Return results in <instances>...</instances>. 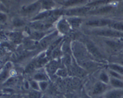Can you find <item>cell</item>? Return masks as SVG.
Instances as JSON below:
<instances>
[{
  "mask_svg": "<svg viewBox=\"0 0 123 98\" xmlns=\"http://www.w3.org/2000/svg\"><path fill=\"white\" fill-rule=\"evenodd\" d=\"M39 84V87H40V91H44L46 90V88H48V81H40V82H38Z\"/></svg>",
  "mask_w": 123,
  "mask_h": 98,
  "instance_id": "484cf974",
  "label": "cell"
},
{
  "mask_svg": "<svg viewBox=\"0 0 123 98\" xmlns=\"http://www.w3.org/2000/svg\"><path fill=\"white\" fill-rule=\"evenodd\" d=\"M87 0H67L64 1L63 4L66 6H72L85 2Z\"/></svg>",
  "mask_w": 123,
  "mask_h": 98,
  "instance_id": "9a60e30c",
  "label": "cell"
},
{
  "mask_svg": "<svg viewBox=\"0 0 123 98\" xmlns=\"http://www.w3.org/2000/svg\"><path fill=\"white\" fill-rule=\"evenodd\" d=\"M112 8V7L111 6H106V7H101V8H98L96 10L92 11H91L92 13H94V14H102V13H106L109 12L111 11Z\"/></svg>",
  "mask_w": 123,
  "mask_h": 98,
  "instance_id": "2e32d148",
  "label": "cell"
},
{
  "mask_svg": "<svg viewBox=\"0 0 123 98\" xmlns=\"http://www.w3.org/2000/svg\"><path fill=\"white\" fill-rule=\"evenodd\" d=\"M30 87L32 88V89L36 90H40V87H39V84H38V81H36V80H33L30 81Z\"/></svg>",
  "mask_w": 123,
  "mask_h": 98,
  "instance_id": "d4e9b609",
  "label": "cell"
},
{
  "mask_svg": "<svg viewBox=\"0 0 123 98\" xmlns=\"http://www.w3.org/2000/svg\"><path fill=\"white\" fill-rule=\"evenodd\" d=\"M86 47H87L88 50L89 52L93 56H94L96 58H102L103 56H102V53H100V51L98 50V49H97V47L94 45V44H92V43H88L86 44Z\"/></svg>",
  "mask_w": 123,
  "mask_h": 98,
  "instance_id": "ba28073f",
  "label": "cell"
},
{
  "mask_svg": "<svg viewBox=\"0 0 123 98\" xmlns=\"http://www.w3.org/2000/svg\"><path fill=\"white\" fill-rule=\"evenodd\" d=\"M58 28L61 32L63 33H66L69 31L70 26L68 22L66 20L62 19L58 24Z\"/></svg>",
  "mask_w": 123,
  "mask_h": 98,
  "instance_id": "8fae6325",
  "label": "cell"
},
{
  "mask_svg": "<svg viewBox=\"0 0 123 98\" xmlns=\"http://www.w3.org/2000/svg\"><path fill=\"white\" fill-rule=\"evenodd\" d=\"M34 80L38 81V82H40V81H48V77H47L46 75L44 74H43V73L38 72L35 74L34 76Z\"/></svg>",
  "mask_w": 123,
  "mask_h": 98,
  "instance_id": "e0dca14e",
  "label": "cell"
},
{
  "mask_svg": "<svg viewBox=\"0 0 123 98\" xmlns=\"http://www.w3.org/2000/svg\"><path fill=\"white\" fill-rule=\"evenodd\" d=\"M41 4H42V2L40 1H38L35 3L30 5L26 6V7L23 8L22 13L26 14H31L37 11L40 7Z\"/></svg>",
  "mask_w": 123,
  "mask_h": 98,
  "instance_id": "52a82bcc",
  "label": "cell"
},
{
  "mask_svg": "<svg viewBox=\"0 0 123 98\" xmlns=\"http://www.w3.org/2000/svg\"><path fill=\"white\" fill-rule=\"evenodd\" d=\"M42 7L44 9L49 10L54 6V2L52 0H42Z\"/></svg>",
  "mask_w": 123,
  "mask_h": 98,
  "instance_id": "ac0fdd59",
  "label": "cell"
},
{
  "mask_svg": "<svg viewBox=\"0 0 123 98\" xmlns=\"http://www.w3.org/2000/svg\"><path fill=\"white\" fill-rule=\"evenodd\" d=\"M56 73L58 76H62V77H66L67 75V71L65 69H58Z\"/></svg>",
  "mask_w": 123,
  "mask_h": 98,
  "instance_id": "4316f807",
  "label": "cell"
},
{
  "mask_svg": "<svg viewBox=\"0 0 123 98\" xmlns=\"http://www.w3.org/2000/svg\"><path fill=\"white\" fill-rule=\"evenodd\" d=\"M55 13H56V12L55 11H50L48 10L47 11L43 12V13H40L33 20H42V19H48V18L50 17L52 15H54Z\"/></svg>",
  "mask_w": 123,
  "mask_h": 98,
  "instance_id": "7c38bea8",
  "label": "cell"
},
{
  "mask_svg": "<svg viewBox=\"0 0 123 98\" xmlns=\"http://www.w3.org/2000/svg\"><path fill=\"white\" fill-rule=\"evenodd\" d=\"M109 26L114 29L118 31H123V22H112Z\"/></svg>",
  "mask_w": 123,
  "mask_h": 98,
  "instance_id": "7402d4cb",
  "label": "cell"
},
{
  "mask_svg": "<svg viewBox=\"0 0 123 98\" xmlns=\"http://www.w3.org/2000/svg\"><path fill=\"white\" fill-rule=\"evenodd\" d=\"M82 20L78 18H72L68 20V22L70 23L71 25L74 27H78L81 23Z\"/></svg>",
  "mask_w": 123,
  "mask_h": 98,
  "instance_id": "cb8c5ba5",
  "label": "cell"
},
{
  "mask_svg": "<svg viewBox=\"0 0 123 98\" xmlns=\"http://www.w3.org/2000/svg\"><path fill=\"white\" fill-rule=\"evenodd\" d=\"M24 24V22L21 20L20 19H15V20L13 21V25L16 26H20L22 25H23Z\"/></svg>",
  "mask_w": 123,
  "mask_h": 98,
  "instance_id": "f546056e",
  "label": "cell"
},
{
  "mask_svg": "<svg viewBox=\"0 0 123 98\" xmlns=\"http://www.w3.org/2000/svg\"><path fill=\"white\" fill-rule=\"evenodd\" d=\"M108 90V84L99 81L96 82L93 85L91 90V93L93 96H99L104 94Z\"/></svg>",
  "mask_w": 123,
  "mask_h": 98,
  "instance_id": "3957f363",
  "label": "cell"
},
{
  "mask_svg": "<svg viewBox=\"0 0 123 98\" xmlns=\"http://www.w3.org/2000/svg\"><path fill=\"white\" fill-rule=\"evenodd\" d=\"M106 43L108 44V46L112 48V49H118L120 47L123 45V44L121 43H119L118 41H112V40H107L106 41Z\"/></svg>",
  "mask_w": 123,
  "mask_h": 98,
  "instance_id": "d6986e66",
  "label": "cell"
},
{
  "mask_svg": "<svg viewBox=\"0 0 123 98\" xmlns=\"http://www.w3.org/2000/svg\"><path fill=\"white\" fill-rule=\"evenodd\" d=\"M1 68H1V66H0V71H1Z\"/></svg>",
  "mask_w": 123,
  "mask_h": 98,
  "instance_id": "8d00e7d4",
  "label": "cell"
},
{
  "mask_svg": "<svg viewBox=\"0 0 123 98\" xmlns=\"http://www.w3.org/2000/svg\"><path fill=\"white\" fill-rule=\"evenodd\" d=\"M56 35V32H54V33H52V34L49 35L47 36L46 37L43 38L40 43L41 46H42V47H44V48L48 46V45L50 44V41L52 40L53 38H54Z\"/></svg>",
  "mask_w": 123,
  "mask_h": 98,
  "instance_id": "4fadbf2b",
  "label": "cell"
},
{
  "mask_svg": "<svg viewBox=\"0 0 123 98\" xmlns=\"http://www.w3.org/2000/svg\"><path fill=\"white\" fill-rule=\"evenodd\" d=\"M109 68H110L111 70L114 71L120 74V75H123V66H121L118 65L112 64L109 65Z\"/></svg>",
  "mask_w": 123,
  "mask_h": 98,
  "instance_id": "44dd1931",
  "label": "cell"
},
{
  "mask_svg": "<svg viewBox=\"0 0 123 98\" xmlns=\"http://www.w3.org/2000/svg\"><path fill=\"white\" fill-rule=\"evenodd\" d=\"M109 83L114 88H118V89L123 88V81L121 79L111 77Z\"/></svg>",
  "mask_w": 123,
  "mask_h": 98,
  "instance_id": "30bf717a",
  "label": "cell"
},
{
  "mask_svg": "<svg viewBox=\"0 0 123 98\" xmlns=\"http://www.w3.org/2000/svg\"><path fill=\"white\" fill-rule=\"evenodd\" d=\"M90 10L89 7H80V8H73L72 10H70L66 11V14L67 15H76V14H83Z\"/></svg>",
  "mask_w": 123,
  "mask_h": 98,
  "instance_id": "9c48e42d",
  "label": "cell"
},
{
  "mask_svg": "<svg viewBox=\"0 0 123 98\" xmlns=\"http://www.w3.org/2000/svg\"><path fill=\"white\" fill-rule=\"evenodd\" d=\"M29 98H42V92L40 90H36L32 89L29 92Z\"/></svg>",
  "mask_w": 123,
  "mask_h": 98,
  "instance_id": "ffe728a7",
  "label": "cell"
},
{
  "mask_svg": "<svg viewBox=\"0 0 123 98\" xmlns=\"http://www.w3.org/2000/svg\"><path fill=\"white\" fill-rule=\"evenodd\" d=\"M111 22H112L110 20H107V19H96V20H92L87 22L86 25L93 27H101V26L110 25Z\"/></svg>",
  "mask_w": 123,
  "mask_h": 98,
  "instance_id": "8992f818",
  "label": "cell"
},
{
  "mask_svg": "<svg viewBox=\"0 0 123 98\" xmlns=\"http://www.w3.org/2000/svg\"><path fill=\"white\" fill-rule=\"evenodd\" d=\"M9 93H7L6 92H0V98H9Z\"/></svg>",
  "mask_w": 123,
  "mask_h": 98,
  "instance_id": "1f68e13d",
  "label": "cell"
},
{
  "mask_svg": "<svg viewBox=\"0 0 123 98\" xmlns=\"http://www.w3.org/2000/svg\"><path fill=\"white\" fill-rule=\"evenodd\" d=\"M0 1H1V2H2V3H4V2H6V0H0Z\"/></svg>",
  "mask_w": 123,
  "mask_h": 98,
  "instance_id": "d590c367",
  "label": "cell"
},
{
  "mask_svg": "<svg viewBox=\"0 0 123 98\" xmlns=\"http://www.w3.org/2000/svg\"><path fill=\"white\" fill-rule=\"evenodd\" d=\"M12 75V65L10 62L6 63L0 71V84H4Z\"/></svg>",
  "mask_w": 123,
  "mask_h": 98,
  "instance_id": "7a4b0ae2",
  "label": "cell"
},
{
  "mask_svg": "<svg viewBox=\"0 0 123 98\" xmlns=\"http://www.w3.org/2000/svg\"><path fill=\"white\" fill-rule=\"evenodd\" d=\"M6 10H7V9H6V7L4 6V4L0 1V11H1L5 12Z\"/></svg>",
  "mask_w": 123,
  "mask_h": 98,
  "instance_id": "d6a6232c",
  "label": "cell"
},
{
  "mask_svg": "<svg viewBox=\"0 0 123 98\" xmlns=\"http://www.w3.org/2000/svg\"><path fill=\"white\" fill-rule=\"evenodd\" d=\"M110 74H111V77L116 78H119V79L122 78V77H121V75H120V74H118V73L114 71H112V70L110 71Z\"/></svg>",
  "mask_w": 123,
  "mask_h": 98,
  "instance_id": "f1b7e54d",
  "label": "cell"
},
{
  "mask_svg": "<svg viewBox=\"0 0 123 98\" xmlns=\"http://www.w3.org/2000/svg\"><path fill=\"white\" fill-rule=\"evenodd\" d=\"M99 80L100 81H102V82L108 84V83H109L110 78H109V76H108V75L106 74V73L103 72H101L100 74Z\"/></svg>",
  "mask_w": 123,
  "mask_h": 98,
  "instance_id": "603a6c76",
  "label": "cell"
},
{
  "mask_svg": "<svg viewBox=\"0 0 123 98\" xmlns=\"http://www.w3.org/2000/svg\"><path fill=\"white\" fill-rule=\"evenodd\" d=\"M67 98H77L74 95V94H69V95L67 96Z\"/></svg>",
  "mask_w": 123,
  "mask_h": 98,
  "instance_id": "e575fe53",
  "label": "cell"
},
{
  "mask_svg": "<svg viewBox=\"0 0 123 98\" xmlns=\"http://www.w3.org/2000/svg\"><path fill=\"white\" fill-rule=\"evenodd\" d=\"M79 98H91L90 96L88 95V94H85V93H83V94L80 96V97Z\"/></svg>",
  "mask_w": 123,
  "mask_h": 98,
  "instance_id": "836d02e7",
  "label": "cell"
},
{
  "mask_svg": "<svg viewBox=\"0 0 123 98\" xmlns=\"http://www.w3.org/2000/svg\"><path fill=\"white\" fill-rule=\"evenodd\" d=\"M43 36V33H41V32H36L34 33H32V37L35 38V39H39V38H42Z\"/></svg>",
  "mask_w": 123,
  "mask_h": 98,
  "instance_id": "4dcf8cb0",
  "label": "cell"
},
{
  "mask_svg": "<svg viewBox=\"0 0 123 98\" xmlns=\"http://www.w3.org/2000/svg\"><path fill=\"white\" fill-rule=\"evenodd\" d=\"M61 38H60V39H59L56 40V41L54 42V43H53L52 44H51V45H50V47H49V51H50H50H52V50H54V49H55V48H56V47H57L58 44L59 43H60V42L61 41Z\"/></svg>",
  "mask_w": 123,
  "mask_h": 98,
  "instance_id": "83f0119b",
  "label": "cell"
},
{
  "mask_svg": "<svg viewBox=\"0 0 123 98\" xmlns=\"http://www.w3.org/2000/svg\"><path fill=\"white\" fill-rule=\"evenodd\" d=\"M92 33L99 36L108 37H123V32L115 29H100L94 31Z\"/></svg>",
  "mask_w": 123,
  "mask_h": 98,
  "instance_id": "6da1fadb",
  "label": "cell"
},
{
  "mask_svg": "<svg viewBox=\"0 0 123 98\" xmlns=\"http://www.w3.org/2000/svg\"><path fill=\"white\" fill-rule=\"evenodd\" d=\"M123 88H113L108 90L104 94L103 98H123Z\"/></svg>",
  "mask_w": 123,
  "mask_h": 98,
  "instance_id": "5b68a950",
  "label": "cell"
},
{
  "mask_svg": "<svg viewBox=\"0 0 123 98\" xmlns=\"http://www.w3.org/2000/svg\"></svg>",
  "mask_w": 123,
  "mask_h": 98,
  "instance_id": "74e56055",
  "label": "cell"
},
{
  "mask_svg": "<svg viewBox=\"0 0 123 98\" xmlns=\"http://www.w3.org/2000/svg\"><path fill=\"white\" fill-rule=\"evenodd\" d=\"M73 51L76 57L79 59H83L86 56V50L82 45L78 43H76L73 45Z\"/></svg>",
  "mask_w": 123,
  "mask_h": 98,
  "instance_id": "277c9868",
  "label": "cell"
},
{
  "mask_svg": "<svg viewBox=\"0 0 123 98\" xmlns=\"http://www.w3.org/2000/svg\"><path fill=\"white\" fill-rule=\"evenodd\" d=\"M48 72L49 74H54L55 72H56L58 71V63L56 61H53L49 63L47 67Z\"/></svg>",
  "mask_w": 123,
  "mask_h": 98,
  "instance_id": "5bb4252c",
  "label": "cell"
},
{
  "mask_svg": "<svg viewBox=\"0 0 123 98\" xmlns=\"http://www.w3.org/2000/svg\"></svg>",
  "mask_w": 123,
  "mask_h": 98,
  "instance_id": "f35d334b",
  "label": "cell"
}]
</instances>
